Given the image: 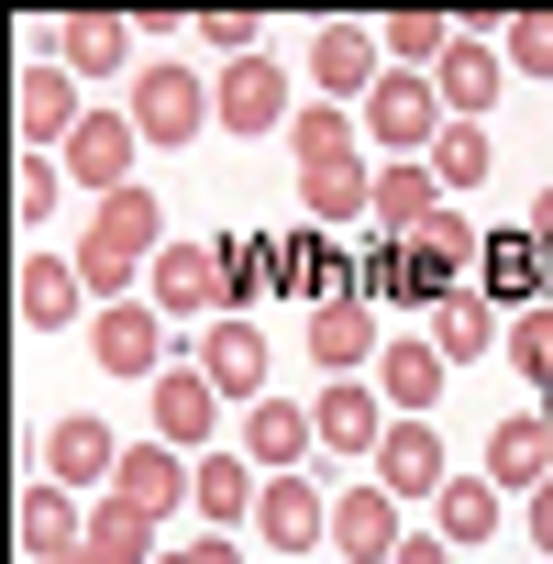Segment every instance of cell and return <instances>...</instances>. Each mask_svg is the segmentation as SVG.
I'll use <instances>...</instances> for the list:
<instances>
[{
  "label": "cell",
  "mask_w": 553,
  "mask_h": 564,
  "mask_svg": "<svg viewBox=\"0 0 553 564\" xmlns=\"http://www.w3.org/2000/svg\"><path fill=\"white\" fill-rule=\"evenodd\" d=\"M89 564H166V542H155V520H144V509L100 498V509H89Z\"/></svg>",
  "instance_id": "obj_31"
},
{
  "label": "cell",
  "mask_w": 553,
  "mask_h": 564,
  "mask_svg": "<svg viewBox=\"0 0 553 564\" xmlns=\"http://www.w3.org/2000/svg\"><path fill=\"white\" fill-rule=\"evenodd\" d=\"M89 355L111 366V377H166V311H144V300H111L100 322H89Z\"/></svg>",
  "instance_id": "obj_9"
},
{
  "label": "cell",
  "mask_w": 553,
  "mask_h": 564,
  "mask_svg": "<svg viewBox=\"0 0 553 564\" xmlns=\"http://www.w3.org/2000/svg\"><path fill=\"white\" fill-rule=\"evenodd\" d=\"M265 564H289V553H265Z\"/></svg>",
  "instance_id": "obj_44"
},
{
  "label": "cell",
  "mask_w": 553,
  "mask_h": 564,
  "mask_svg": "<svg viewBox=\"0 0 553 564\" xmlns=\"http://www.w3.org/2000/svg\"><path fill=\"white\" fill-rule=\"evenodd\" d=\"M188 487H199V465H188L177 443H133V454H122V476H111V498H122V509H144V520L188 509Z\"/></svg>",
  "instance_id": "obj_16"
},
{
  "label": "cell",
  "mask_w": 553,
  "mask_h": 564,
  "mask_svg": "<svg viewBox=\"0 0 553 564\" xmlns=\"http://www.w3.org/2000/svg\"><path fill=\"white\" fill-rule=\"evenodd\" d=\"M133 133L144 144H199L210 133V78L199 67H133Z\"/></svg>",
  "instance_id": "obj_5"
},
{
  "label": "cell",
  "mask_w": 553,
  "mask_h": 564,
  "mask_svg": "<svg viewBox=\"0 0 553 564\" xmlns=\"http://www.w3.org/2000/svg\"><path fill=\"white\" fill-rule=\"evenodd\" d=\"M311 443H322V421H311L300 399H254V410H243V465H254V476H300Z\"/></svg>",
  "instance_id": "obj_17"
},
{
  "label": "cell",
  "mask_w": 553,
  "mask_h": 564,
  "mask_svg": "<svg viewBox=\"0 0 553 564\" xmlns=\"http://www.w3.org/2000/svg\"><path fill=\"white\" fill-rule=\"evenodd\" d=\"M12 300H23V333H67V322H78V300H89V276H78V254H45V243H34Z\"/></svg>",
  "instance_id": "obj_22"
},
{
  "label": "cell",
  "mask_w": 553,
  "mask_h": 564,
  "mask_svg": "<svg viewBox=\"0 0 553 564\" xmlns=\"http://www.w3.org/2000/svg\"><path fill=\"white\" fill-rule=\"evenodd\" d=\"M531 542L553 553V487H531Z\"/></svg>",
  "instance_id": "obj_42"
},
{
  "label": "cell",
  "mask_w": 553,
  "mask_h": 564,
  "mask_svg": "<svg viewBox=\"0 0 553 564\" xmlns=\"http://www.w3.org/2000/svg\"><path fill=\"white\" fill-rule=\"evenodd\" d=\"M133 144H144V133H133V111H89V122H78V144H67V177H89V188L111 199V188H133Z\"/></svg>",
  "instance_id": "obj_24"
},
{
  "label": "cell",
  "mask_w": 553,
  "mask_h": 564,
  "mask_svg": "<svg viewBox=\"0 0 553 564\" xmlns=\"http://www.w3.org/2000/svg\"><path fill=\"white\" fill-rule=\"evenodd\" d=\"M188 366H199V377H210L221 399H243V410L265 399V333H254V322H199Z\"/></svg>",
  "instance_id": "obj_13"
},
{
  "label": "cell",
  "mask_w": 553,
  "mask_h": 564,
  "mask_svg": "<svg viewBox=\"0 0 553 564\" xmlns=\"http://www.w3.org/2000/svg\"><path fill=\"white\" fill-rule=\"evenodd\" d=\"M399 564H454V542H443V531H410V542H399Z\"/></svg>",
  "instance_id": "obj_41"
},
{
  "label": "cell",
  "mask_w": 553,
  "mask_h": 564,
  "mask_svg": "<svg viewBox=\"0 0 553 564\" xmlns=\"http://www.w3.org/2000/svg\"><path fill=\"white\" fill-rule=\"evenodd\" d=\"M377 355H388V333H377V311H366V300L311 311V366H322V388H333V377H355V366H377Z\"/></svg>",
  "instance_id": "obj_19"
},
{
  "label": "cell",
  "mask_w": 553,
  "mask_h": 564,
  "mask_svg": "<svg viewBox=\"0 0 553 564\" xmlns=\"http://www.w3.org/2000/svg\"><path fill=\"white\" fill-rule=\"evenodd\" d=\"M311 421H322V454H366V465H377V443H388V421H399V410H388L366 377H333V388L311 399Z\"/></svg>",
  "instance_id": "obj_15"
},
{
  "label": "cell",
  "mask_w": 553,
  "mask_h": 564,
  "mask_svg": "<svg viewBox=\"0 0 553 564\" xmlns=\"http://www.w3.org/2000/svg\"><path fill=\"white\" fill-rule=\"evenodd\" d=\"M199 45L243 67V56H254V12H199Z\"/></svg>",
  "instance_id": "obj_39"
},
{
  "label": "cell",
  "mask_w": 553,
  "mask_h": 564,
  "mask_svg": "<svg viewBox=\"0 0 553 564\" xmlns=\"http://www.w3.org/2000/svg\"><path fill=\"white\" fill-rule=\"evenodd\" d=\"M12 531H23L34 564H89V509H78V487H56V476H23Z\"/></svg>",
  "instance_id": "obj_6"
},
{
  "label": "cell",
  "mask_w": 553,
  "mask_h": 564,
  "mask_svg": "<svg viewBox=\"0 0 553 564\" xmlns=\"http://www.w3.org/2000/svg\"><path fill=\"white\" fill-rule=\"evenodd\" d=\"M155 311L166 322H199V311L221 322V243H166L155 254Z\"/></svg>",
  "instance_id": "obj_18"
},
{
  "label": "cell",
  "mask_w": 553,
  "mask_h": 564,
  "mask_svg": "<svg viewBox=\"0 0 553 564\" xmlns=\"http://www.w3.org/2000/svg\"><path fill=\"white\" fill-rule=\"evenodd\" d=\"M531 232H542V243H553V188H542V199H531Z\"/></svg>",
  "instance_id": "obj_43"
},
{
  "label": "cell",
  "mask_w": 553,
  "mask_h": 564,
  "mask_svg": "<svg viewBox=\"0 0 553 564\" xmlns=\"http://www.w3.org/2000/svg\"><path fill=\"white\" fill-rule=\"evenodd\" d=\"M498 355H509V366H520V377H531V388H553V311H520V322H509V344H498Z\"/></svg>",
  "instance_id": "obj_37"
},
{
  "label": "cell",
  "mask_w": 553,
  "mask_h": 564,
  "mask_svg": "<svg viewBox=\"0 0 553 564\" xmlns=\"http://www.w3.org/2000/svg\"><path fill=\"white\" fill-rule=\"evenodd\" d=\"M122 56H133V23H111V12H67L56 23V67L67 78H111Z\"/></svg>",
  "instance_id": "obj_30"
},
{
  "label": "cell",
  "mask_w": 553,
  "mask_h": 564,
  "mask_svg": "<svg viewBox=\"0 0 553 564\" xmlns=\"http://www.w3.org/2000/svg\"><path fill=\"white\" fill-rule=\"evenodd\" d=\"M254 498H265V476H254L243 454H199V487H188V509H199V531H221V542H232V531L254 520Z\"/></svg>",
  "instance_id": "obj_25"
},
{
  "label": "cell",
  "mask_w": 553,
  "mask_h": 564,
  "mask_svg": "<svg viewBox=\"0 0 553 564\" xmlns=\"http://www.w3.org/2000/svg\"><path fill=\"white\" fill-rule=\"evenodd\" d=\"M476 300H498V311H553V243H542L531 221L476 243Z\"/></svg>",
  "instance_id": "obj_4"
},
{
  "label": "cell",
  "mask_w": 553,
  "mask_h": 564,
  "mask_svg": "<svg viewBox=\"0 0 553 564\" xmlns=\"http://www.w3.org/2000/svg\"><path fill=\"white\" fill-rule=\"evenodd\" d=\"M498 78H509V56H498V34H465L443 67H432V89H443V111L454 122H487V100H498Z\"/></svg>",
  "instance_id": "obj_23"
},
{
  "label": "cell",
  "mask_w": 553,
  "mask_h": 564,
  "mask_svg": "<svg viewBox=\"0 0 553 564\" xmlns=\"http://www.w3.org/2000/svg\"><path fill=\"white\" fill-rule=\"evenodd\" d=\"M454 45H465V34H454L443 12H399V23H388V67H410V78H421V67H443Z\"/></svg>",
  "instance_id": "obj_34"
},
{
  "label": "cell",
  "mask_w": 553,
  "mask_h": 564,
  "mask_svg": "<svg viewBox=\"0 0 553 564\" xmlns=\"http://www.w3.org/2000/svg\"><path fill=\"white\" fill-rule=\"evenodd\" d=\"M542 421H553V410H542Z\"/></svg>",
  "instance_id": "obj_45"
},
{
  "label": "cell",
  "mask_w": 553,
  "mask_h": 564,
  "mask_svg": "<svg viewBox=\"0 0 553 564\" xmlns=\"http://www.w3.org/2000/svg\"><path fill=\"white\" fill-rule=\"evenodd\" d=\"M443 133H454L443 89H432V78H410V67H388V78H377V100H366V144H388V166H410V155H432Z\"/></svg>",
  "instance_id": "obj_3"
},
{
  "label": "cell",
  "mask_w": 553,
  "mask_h": 564,
  "mask_svg": "<svg viewBox=\"0 0 553 564\" xmlns=\"http://www.w3.org/2000/svg\"><path fill=\"white\" fill-rule=\"evenodd\" d=\"M498 56L531 67V78H553V12H509V23H498Z\"/></svg>",
  "instance_id": "obj_36"
},
{
  "label": "cell",
  "mask_w": 553,
  "mask_h": 564,
  "mask_svg": "<svg viewBox=\"0 0 553 564\" xmlns=\"http://www.w3.org/2000/svg\"><path fill=\"white\" fill-rule=\"evenodd\" d=\"M78 122H89V111H78V78H67L56 56H34V67H23V155H67Z\"/></svg>",
  "instance_id": "obj_12"
},
{
  "label": "cell",
  "mask_w": 553,
  "mask_h": 564,
  "mask_svg": "<svg viewBox=\"0 0 553 564\" xmlns=\"http://www.w3.org/2000/svg\"><path fill=\"white\" fill-rule=\"evenodd\" d=\"M399 498L388 487H344L333 498V553H355V564H399Z\"/></svg>",
  "instance_id": "obj_21"
},
{
  "label": "cell",
  "mask_w": 553,
  "mask_h": 564,
  "mask_svg": "<svg viewBox=\"0 0 553 564\" xmlns=\"http://www.w3.org/2000/svg\"><path fill=\"white\" fill-rule=\"evenodd\" d=\"M432 344H443V366H476L487 344H509V333H498V300H476V289L443 300V311H432Z\"/></svg>",
  "instance_id": "obj_32"
},
{
  "label": "cell",
  "mask_w": 553,
  "mask_h": 564,
  "mask_svg": "<svg viewBox=\"0 0 553 564\" xmlns=\"http://www.w3.org/2000/svg\"><path fill=\"white\" fill-rule=\"evenodd\" d=\"M443 344L432 333H388V355H377V399L399 410V421H432V399H443Z\"/></svg>",
  "instance_id": "obj_14"
},
{
  "label": "cell",
  "mask_w": 553,
  "mask_h": 564,
  "mask_svg": "<svg viewBox=\"0 0 553 564\" xmlns=\"http://www.w3.org/2000/svg\"><path fill=\"white\" fill-rule=\"evenodd\" d=\"M276 265H289V300H311V311L355 300V265L333 254V232H322V221H311V232H276Z\"/></svg>",
  "instance_id": "obj_27"
},
{
  "label": "cell",
  "mask_w": 553,
  "mask_h": 564,
  "mask_svg": "<svg viewBox=\"0 0 553 564\" xmlns=\"http://www.w3.org/2000/svg\"><path fill=\"white\" fill-rule=\"evenodd\" d=\"M254 531H265V553L311 564V542H333V498H322L311 476H265V498H254Z\"/></svg>",
  "instance_id": "obj_8"
},
{
  "label": "cell",
  "mask_w": 553,
  "mask_h": 564,
  "mask_svg": "<svg viewBox=\"0 0 553 564\" xmlns=\"http://www.w3.org/2000/svg\"><path fill=\"white\" fill-rule=\"evenodd\" d=\"M210 111H221V133H276V122H300V111H289V67H265V56L221 67V78H210Z\"/></svg>",
  "instance_id": "obj_11"
},
{
  "label": "cell",
  "mask_w": 553,
  "mask_h": 564,
  "mask_svg": "<svg viewBox=\"0 0 553 564\" xmlns=\"http://www.w3.org/2000/svg\"><path fill=\"white\" fill-rule=\"evenodd\" d=\"M377 487H388L399 509L443 498V487H454V465H443V432H432V421H388V443H377Z\"/></svg>",
  "instance_id": "obj_10"
},
{
  "label": "cell",
  "mask_w": 553,
  "mask_h": 564,
  "mask_svg": "<svg viewBox=\"0 0 553 564\" xmlns=\"http://www.w3.org/2000/svg\"><path fill=\"white\" fill-rule=\"evenodd\" d=\"M45 476H56V487H100V476H122L111 421H56V432H45Z\"/></svg>",
  "instance_id": "obj_29"
},
{
  "label": "cell",
  "mask_w": 553,
  "mask_h": 564,
  "mask_svg": "<svg viewBox=\"0 0 553 564\" xmlns=\"http://www.w3.org/2000/svg\"><path fill=\"white\" fill-rule=\"evenodd\" d=\"M289 289V265H276V232H232L221 243V322H243L254 300Z\"/></svg>",
  "instance_id": "obj_28"
},
{
  "label": "cell",
  "mask_w": 553,
  "mask_h": 564,
  "mask_svg": "<svg viewBox=\"0 0 553 564\" xmlns=\"http://www.w3.org/2000/svg\"><path fill=\"white\" fill-rule=\"evenodd\" d=\"M487 487H498V498H509V487H520V498H531V487H553V421H542V410L487 432Z\"/></svg>",
  "instance_id": "obj_26"
},
{
  "label": "cell",
  "mask_w": 553,
  "mask_h": 564,
  "mask_svg": "<svg viewBox=\"0 0 553 564\" xmlns=\"http://www.w3.org/2000/svg\"><path fill=\"white\" fill-rule=\"evenodd\" d=\"M355 144H366V122H344V111H300V122H289V155H300V199H311V221H322V232L377 210V166H366Z\"/></svg>",
  "instance_id": "obj_1"
},
{
  "label": "cell",
  "mask_w": 553,
  "mask_h": 564,
  "mask_svg": "<svg viewBox=\"0 0 553 564\" xmlns=\"http://www.w3.org/2000/svg\"><path fill=\"white\" fill-rule=\"evenodd\" d=\"M210 432H221V388H210L199 366H166V377H155V443L199 454Z\"/></svg>",
  "instance_id": "obj_20"
},
{
  "label": "cell",
  "mask_w": 553,
  "mask_h": 564,
  "mask_svg": "<svg viewBox=\"0 0 553 564\" xmlns=\"http://www.w3.org/2000/svg\"><path fill=\"white\" fill-rule=\"evenodd\" d=\"M487 166H498V155H487V122H454V133L432 144V177H443V199H465V188H487Z\"/></svg>",
  "instance_id": "obj_35"
},
{
  "label": "cell",
  "mask_w": 553,
  "mask_h": 564,
  "mask_svg": "<svg viewBox=\"0 0 553 564\" xmlns=\"http://www.w3.org/2000/svg\"><path fill=\"white\" fill-rule=\"evenodd\" d=\"M377 78H388V34H366V23H322L311 34V89L322 100H377Z\"/></svg>",
  "instance_id": "obj_7"
},
{
  "label": "cell",
  "mask_w": 553,
  "mask_h": 564,
  "mask_svg": "<svg viewBox=\"0 0 553 564\" xmlns=\"http://www.w3.org/2000/svg\"><path fill=\"white\" fill-rule=\"evenodd\" d=\"M56 188H67V166H56V155H23V232H45Z\"/></svg>",
  "instance_id": "obj_38"
},
{
  "label": "cell",
  "mask_w": 553,
  "mask_h": 564,
  "mask_svg": "<svg viewBox=\"0 0 553 564\" xmlns=\"http://www.w3.org/2000/svg\"><path fill=\"white\" fill-rule=\"evenodd\" d=\"M155 254H166V210H155V188H111L100 221H89V243H78V276H89V300L111 311V300L133 289V265L155 276Z\"/></svg>",
  "instance_id": "obj_2"
},
{
  "label": "cell",
  "mask_w": 553,
  "mask_h": 564,
  "mask_svg": "<svg viewBox=\"0 0 553 564\" xmlns=\"http://www.w3.org/2000/svg\"><path fill=\"white\" fill-rule=\"evenodd\" d=\"M166 564H243V542H221V531H199V542H177Z\"/></svg>",
  "instance_id": "obj_40"
},
{
  "label": "cell",
  "mask_w": 553,
  "mask_h": 564,
  "mask_svg": "<svg viewBox=\"0 0 553 564\" xmlns=\"http://www.w3.org/2000/svg\"><path fill=\"white\" fill-rule=\"evenodd\" d=\"M432 520H443V542H454V553H465V542H487V531H498V487H487V465H476V476H454V487L432 498Z\"/></svg>",
  "instance_id": "obj_33"
}]
</instances>
